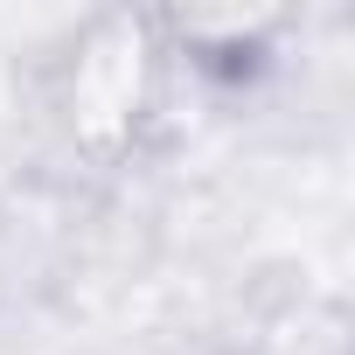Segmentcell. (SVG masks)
<instances>
[{
	"mask_svg": "<svg viewBox=\"0 0 355 355\" xmlns=\"http://www.w3.org/2000/svg\"><path fill=\"white\" fill-rule=\"evenodd\" d=\"M174 98V56L160 35V8H98L70 28L49 70V112L63 146L98 167L125 174L146 160Z\"/></svg>",
	"mask_w": 355,
	"mask_h": 355,
	"instance_id": "obj_1",
	"label": "cell"
},
{
	"mask_svg": "<svg viewBox=\"0 0 355 355\" xmlns=\"http://www.w3.org/2000/svg\"><path fill=\"white\" fill-rule=\"evenodd\" d=\"M293 28H300L293 8H160L174 77H202L223 91H244L251 77H265Z\"/></svg>",
	"mask_w": 355,
	"mask_h": 355,
	"instance_id": "obj_2",
	"label": "cell"
}]
</instances>
